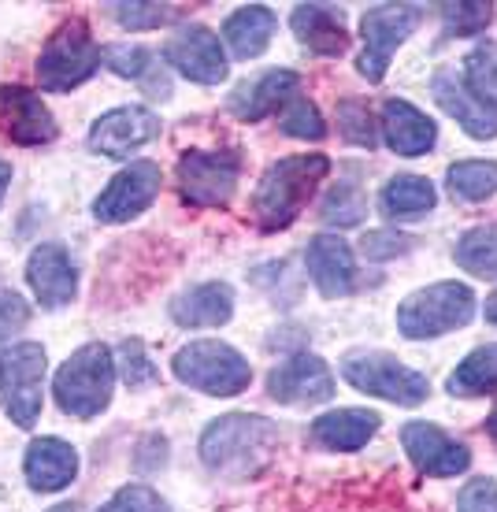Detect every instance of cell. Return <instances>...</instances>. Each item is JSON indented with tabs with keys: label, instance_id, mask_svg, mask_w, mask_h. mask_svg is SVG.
Instances as JSON below:
<instances>
[{
	"label": "cell",
	"instance_id": "39",
	"mask_svg": "<svg viewBox=\"0 0 497 512\" xmlns=\"http://www.w3.org/2000/svg\"><path fill=\"white\" fill-rule=\"evenodd\" d=\"M101 60L108 67H112L115 75H123V78H145V71L153 67V52L141 49V45H108Z\"/></svg>",
	"mask_w": 497,
	"mask_h": 512
},
{
	"label": "cell",
	"instance_id": "22",
	"mask_svg": "<svg viewBox=\"0 0 497 512\" xmlns=\"http://www.w3.org/2000/svg\"><path fill=\"white\" fill-rule=\"evenodd\" d=\"M290 26L301 38V45L319 56H338L349 45V30H345V15L334 4H297L290 15Z\"/></svg>",
	"mask_w": 497,
	"mask_h": 512
},
{
	"label": "cell",
	"instance_id": "23",
	"mask_svg": "<svg viewBox=\"0 0 497 512\" xmlns=\"http://www.w3.org/2000/svg\"><path fill=\"white\" fill-rule=\"evenodd\" d=\"M23 472L34 490H45V494L64 490L78 475V453L75 446H67L64 438H38L26 449Z\"/></svg>",
	"mask_w": 497,
	"mask_h": 512
},
{
	"label": "cell",
	"instance_id": "2",
	"mask_svg": "<svg viewBox=\"0 0 497 512\" xmlns=\"http://www.w3.org/2000/svg\"><path fill=\"white\" fill-rule=\"evenodd\" d=\"M331 175V156L308 153V156H286L264 171V179L253 193V216L264 231H282L290 227L316 186Z\"/></svg>",
	"mask_w": 497,
	"mask_h": 512
},
{
	"label": "cell",
	"instance_id": "35",
	"mask_svg": "<svg viewBox=\"0 0 497 512\" xmlns=\"http://www.w3.org/2000/svg\"><path fill=\"white\" fill-rule=\"evenodd\" d=\"M323 219L327 223H338V227H353L364 219V197L353 182H338L331 193H327V201H323Z\"/></svg>",
	"mask_w": 497,
	"mask_h": 512
},
{
	"label": "cell",
	"instance_id": "36",
	"mask_svg": "<svg viewBox=\"0 0 497 512\" xmlns=\"http://www.w3.org/2000/svg\"><path fill=\"white\" fill-rule=\"evenodd\" d=\"M108 8L119 19V26H127V30H156L179 15L171 4H108Z\"/></svg>",
	"mask_w": 497,
	"mask_h": 512
},
{
	"label": "cell",
	"instance_id": "41",
	"mask_svg": "<svg viewBox=\"0 0 497 512\" xmlns=\"http://www.w3.org/2000/svg\"><path fill=\"white\" fill-rule=\"evenodd\" d=\"M457 512H497V483L494 479H472L460 490Z\"/></svg>",
	"mask_w": 497,
	"mask_h": 512
},
{
	"label": "cell",
	"instance_id": "15",
	"mask_svg": "<svg viewBox=\"0 0 497 512\" xmlns=\"http://www.w3.org/2000/svg\"><path fill=\"white\" fill-rule=\"evenodd\" d=\"M401 446H405L408 461L416 464V472L434 475V479H453V475L468 472V464H472L468 446L453 442L442 427H434V423H427V420L405 423Z\"/></svg>",
	"mask_w": 497,
	"mask_h": 512
},
{
	"label": "cell",
	"instance_id": "30",
	"mask_svg": "<svg viewBox=\"0 0 497 512\" xmlns=\"http://www.w3.org/2000/svg\"><path fill=\"white\" fill-rule=\"evenodd\" d=\"M453 197L464 201H486L497 193V164L494 160H460L446 171Z\"/></svg>",
	"mask_w": 497,
	"mask_h": 512
},
{
	"label": "cell",
	"instance_id": "11",
	"mask_svg": "<svg viewBox=\"0 0 497 512\" xmlns=\"http://www.w3.org/2000/svg\"><path fill=\"white\" fill-rule=\"evenodd\" d=\"M164 60L179 75H186L197 86H219L227 78V52L223 41L201 23L179 26L164 45Z\"/></svg>",
	"mask_w": 497,
	"mask_h": 512
},
{
	"label": "cell",
	"instance_id": "43",
	"mask_svg": "<svg viewBox=\"0 0 497 512\" xmlns=\"http://www.w3.org/2000/svg\"><path fill=\"white\" fill-rule=\"evenodd\" d=\"M8 182H12V164H8V160H0V201H4V190H8Z\"/></svg>",
	"mask_w": 497,
	"mask_h": 512
},
{
	"label": "cell",
	"instance_id": "16",
	"mask_svg": "<svg viewBox=\"0 0 497 512\" xmlns=\"http://www.w3.org/2000/svg\"><path fill=\"white\" fill-rule=\"evenodd\" d=\"M268 394L282 405H323L334 397L331 364L316 353H297L268 375Z\"/></svg>",
	"mask_w": 497,
	"mask_h": 512
},
{
	"label": "cell",
	"instance_id": "21",
	"mask_svg": "<svg viewBox=\"0 0 497 512\" xmlns=\"http://www.w3.org/2000/svg\"><path fill=\"white\" fill-rule=\"evenodd\" d=\"M383 138L386 145L394 149L397 156H423L427 149H434V141H438V127H434V119L427 112H420L416 104L394 101L383 104Z\"/></svg>",
	"mask_w": 497,
	"mask_h": 512
},
{
	"label": "cell",
	"instance_id": "25",
	"mask_svg": "<svg viewBox=\"0 0 497 512\" xmlns=\"http://www.w3.org/2000/svg\"><path fill=\"white\" fill-rule=\"evenodd\" d=\"M379 423L383 420L368 409H338L312 423V438H316V446L334 449V453H357L375 438Z\"/></svg>",
	"mask_w": 497,
	"mask_h": 512
},
{
	"label": "cell",
	"instance_id": "9",
	"mask_svg": "<svg viewBox=\"0 0 497 512\" xmlns=\"http://www.w3.org/2000/svg\"><path fill=\"white\" fill-rule=\"evenodd\" d=\"M423 23L420 4H375L360 19V34H364V56H360V75L368 82H383L390 56H394L405 38Z\"/></svg>",
	"mask_w": 497,
	"mask_h": 512
},
{
	"label": "cell",
	"instance_id": "28",
	"mask_svg": "<svg viewBox=\"0 0 497 512\" xmlns=\"http://www.w3.org/2000/svg\"><path fill=\"white\" fill-rule=\"evenodd\" d=\"M446 390L453 397H483L497 390V342L472 349L457 364V372L449 375Z\"/></svg>",
	"mask_w": 497,
	"mask_h": 512
},
{
	"label": "cell",
	"instance_id": "32",
	"mask_svg": "<svg viewBox=\"0 0 497 512\" xmlns=\"http://www.w3.org/2000/svg\"><path fill=\"white\" fill-rule=\"evenodd\" d=\"M282 130L290 134V138H305V141H319L323 134H327V123H323V116H319V108L308 97H301V93H294L290 101L282 104Z\"/></svg>",
	"mask_w": 497,
	"mask_h": 512
},
{
	"label": "cell",
	"instance_id": "34",
	"mask_svg": "<svg viewBox=\"0 0 497 512\" xmlns=\"http://www.w3.org/2000/svg\"><path fill=\"white\" fill-rule=\"evenodd\" d=\"M338 127H342L345 141L353 145H364V149H375L379 145V134H375V123H371V112L364 101H342L338 104Z\"/></svg>",
	"mask_w": 497,
	"mask_h": 512
},
{
	"label": "cell",
	"instance_id": "6",
	"mask_svg": "<svg viewBox=\"0 0 497 512\" xmlns=\"http://www.w3.org/2000/svg\"><path fill=\"white\" fill-rule=\"evenodd\" d=\"M104 49L90 38V26L82 19H67L38 56V82L49 93H71L101 67Z\"/></svg>",
	"mask_w": 497,
	"mask_h": 512
},
{
	"label": "cell",
	"instance_id": "33",
	"mask_svg": "<svg viewBox=\"0 0 497 512\" xmlns=\"http://www.w3.org/2000/svg\"><path fill=\"white\" fill-rule=\"evenodd\" d=\"M464 78H468V86L475 93H483L494 101L497 97V45L494 41H483V45H475L472 56H468V64H464Z\"/></svg>",
	"mask_w": 497,
	"mask_h": 512
},
{
	"label": "cell",
	"instance_id": "4",
	"mask_svg": "<svg viewBox=\"0 0 497 512\" xmlns=\"http://www.w3.org/2000/svg\"><path fill=\"white\" fill-rule=\"evenodd\" d=\"M475 294L464 282H434L416 294H408L397 308V331L423 342V338H442V334L468 327L475 316Z\"/></svg>",
	"mask_w": 497,
	"mask_h": 512
},
{
	"label": "cell",
	"instance_id": "37",
	"mask_svg": "<svg viewBox=\"0 0 497 512\" xmlns=\"http://www.w3.org/2000/svg\"><path fill=\"white\" fill-rule=\"evenodd\" d=\"M97 512H171L167 501L156 494L153 487H141V483H130V487L115 490L112 498L104 501Z\"/></svg>",
	"mask_w": 497,
	"mask_h": 512
},
{
	"label": "cell",
	"instance_id": "24",
	"mask_svg": "<svg viewBox=\"0 0 497 512\" xmlns=\"http://www.w3.org/2000/svg\"><path fill=\"white\" fill-rule=\"evenodd\" d=\"M234 316V290L227 282H204L193 286L190 294L175 297L171 305V320L186 327V331H201V327H223Z\"/></svg>",
	"mask_w": 497,
	"mask_h": 512
},
{
	"label": "cell",
	"instance_id": "31",
	"mask_svg": "<svg viewBox=\"0 0 497 512\" xmlns=\"http://www.w3.org/2000/svg\"><path fill=\"white\" fill-rule=\"evenodd\" d=\"M490 19H494V4H486V0L442 4V34L446 38H475L490 26Z\"/></svg>",
	"mask_w": 497,
	"mask_h": 512
},
{
	"label": "cell",
	"instance_id": "12",
	"mask_svg": "<svg viewBox=\"0 0 497 512\" xmlns=\"http://www.w3.org/2000/svg\"><path fill=\"white\" fill-rule=\"evenodd\" d=\"M160 182H164L160 164H153V160H134V164L123 167L101 190V197L93 201V216L101 219V223H127V219L141 216L156 201Z\"/></svg>",
	"mask_w": 497,
	"mask_h": 512
},
{
	"label": "cell",
	"instance_id": "5",
	"mask_svg": "<svg viewBox=\"0 0 497 512\" xmlns=\"http://www.w3.org/2000/svg\"><path fill=\"white\" fill-rule=\"evenodd\" d=\"M171 372L179 383H186L190 390H201L208 397H234L253 383L249 360L234 346L216 342V338H201V342L182 346L171 360Z\"/></svg>",
	"mask_w": 497,
	"mask_h": 512
},
{
	"label": "cell",
	"instance_id": "27",
	"mask_svg": "<svg viewBox=\"0 0 497 512\" xmlns=\"http://www.w3.org/2000/svg\"><path fill=\"white\" fill-rule=\"evenodd\" d=\"M379 205H383V212L390 219H420L438 205V190L423 175H394L383 186Z\"/></svg>",
	"mask_w": 497,
	"mask_h": 512
},
{
	"label": "cell",
	"instance_id": "26",
	"mask_svg": "<svg viewBox=\"0 0 497 512\" xmlns=\"http://www.w3.org/2000/svg\"><path fill=\"white\" fill-rule=\"evenodd\" d=\"M275 26H279V19L268 4H245L223 23V41L238 60H256L275 38Z\"/></svg>",
	"mask_w": 497,
	"mask_h": 512
},
{
	"label": "cell",
	"instance_id": "38",
	"mask_svg": "<svg viewBox=\"0 0 497 512\" xmlns=\"http://www.w3.org/2000/svg\"><path fill=\"white\" fill-rule=\"evenodd\" d=\"M119 372H123V383H127L130 390L156 383V364L145 357V346H141L138 338L123 342V349H119Z\"/></svg>",
	"mask_w": 497,
	"mask_h": 512
},
{
	"label": "cell",
	"instance_id": "46",
	"mask_svg": "<svg viewBox=\"0 0 497 512\" xmlns=\"http://www.w3.org/2000/svg\"><path fill=\"white\" fill-rule=\"evenodd\" d=\"M52 512H75V505H56Z\"/></svg>",
	"mask_w": 497,
	"mask_h": 512
},
{
	"label": "cell",
	"instance_id": "8",
	"mask_svg": "<svg viewBox=\"0 0 497 512\" xmlns=\"http://www.w3.org/2000/svg\"><path fill=\"white\" fill-rule=\"evenodd\" d=\"M41 390H45V349L38 342L0 353V405L15 427H34L41 416Z\"/></svg>",
	"mask_w": 497,
	"mask_h": 512
},
{
	"label": "cell",
	"instance_id": "19",
	"mask_svg": "<svg viewBox=\"0 0 497 512\" xmlns=\"http://www.w3.org/2000/svg\"><path fill=\"white\" fill-rule=\"evenodd\" d=\"M305 264L323 297L353 294V286H357V260H353V249L338 234H316L308 242Z\"/></svg>",
	"mask_w": 497,
	"mask_h": 512
},
{
	"label": "cell",
	"instance_id": "7",
	"mask_svg": "<svg viewBox=\"0 0 497 512\" xmlns=\"http://www.w3.org/2000/svg\"><path fill=\"white\" fill-rule=\"evenodd\" d=\"M342 379L349 386H357L360 394L383 397L394 405H423L431 394L427 375H420L416 368L401 364L390 353H349L342 360Z\"/></svg>",
	"mask_w": 497,
	"mask_h": 512
},
{
	"label": "cell",
	"instance_id": "18",
	"mask_svg": "<svg viewBox=\"0 0 497 512\" xmlns=\"http://www.w3.org/2000/svg\"><path fill=\"white\" fill-rule=\"evenodd\" d=\"M26 279H30V290L41 301V308H64L71 305V297L78 290V271L71 264L64 245H38L30 260H26Z\"/></svg>",
	"mask_w": 497,
	"mask_h": 512
},
{
	"label": "cell",
	"instance_id": "44",
	"mask_svg": "<svg viewBox=\"0 0 497 512\" xmlns=\"http://www.w3.org/2000/svg\"><path fill=\"white\" fill-rule=\"evenodd\" d=\"M483 312H486V323H494V327H497V294L486 297V308H483Z\"/></svg>",
	"mask_w": 497,
	"mask_h": 512
},
{
	"label": "cell",
	"instance_id": "10",
	"mask_svg": "<svg viewBox=\"0 0 497 512\" xmlns=\"http://www.w3.org/2000/svg\"><path fill=\"white\" fill-rule=\"evenodd\" d=\"M242 175V156L234 149H190L179 160V190L193 208H227Z\"/></svg>",
	"mask_w": 497,
	"mask_h": 512
},
{
	"label": "cell",
	"instance_id": "17",
	"mask_svg": "<svg viewBox=\"0 0 497 512\" xmlns=\"http://www.w3.org/2000/svg\"><path fill=\"white\" fill-rule=\"evenodd\" d=\"M0 134L15 145H49L56 138V119L34 90L0 86Z\"/></svg>",
	"mask_w": 497,
	"mask_h": 512
},
{
	"label": "cell",
	"instance_id": "29",
	"mask_svg": "<svg viewBox=\"0 0 497 512\" xmlns=\"http://www.w3.org/2000/svg\"><path fill=\"white\" fill-rule=\"evenodd\" d=\"M453 260H457L468 275L497 279V223L472 227L468 234H460L457 249H453Z\"/></svg>",
	"mask_w": 497,
	"mask_h": 512
},
{
	"label": "cell",
	"instance_id": "3",
	"mask_svg": "<svg viewBox=\"0 0 497 512\" xmlns=\"http://www.w3.org/2000/svg\"><path fill=\"white\" fill-rule=\"evenodd\" d=\"M112 386H115V360L112 349L101 342H90L78 353L67 357V364L56 372L52 394L56 405L75 416V420H93L112 405Z\"/></svg>",
	"mask_w": 497,
	"mask_h": 512
},
{
	"label": "cell",
	"instance_id": "45",
	"mask_svg": "<svg viewBox=\"0 0 497 512\" xmlns=\"http://www.w3.org/2000/svg\"><path fill=\"white\" fill-rule=\"evenodd\" d=\"M486 431H490V435L497 438V409L490 412V416H486Z\"/></svg>",
	"mask_w": 497,
	"mask_h": 512
},
{
	"label": "cell",
	"instance_id": "42",
	"mask_svg": "<svg viewBox=\"0 0 497 512\" xmlns=\"http://www.w3.org/2000/svg\"><path fill=\"white\" fill-rule=\"evenodd\" d=\"M412 238L408 234H394V231H371L364 238V256L368 260H390V256H401L412 249Z\"/></svg>",
	"mask_w": 497,
	"mask_h": 512
},
{
	"label": "cell",
	"instance_id": "13",
	"mask_svg": "<svg viewBox=\"0 0 497 512\" xmlns=\"http://www.w3.org/2000/svg\"><path fill=\"white\" fill-rule=\"evenodd\" d=\"M431 93H434V101H438V108L464 127V134H472V138H479V141L497 138V101L475 93L460 71L442 67V71L431 78Z\"/></svg>",
	"mask_w": 497,
	"mask_h": 512
},
{
	"label": "cell",
	"instance_id": "14",
	"mask_svg": "<svg viewBox=\"0 0 497 512\" xmlns=\"http://www.w3.org/2000/svg\"><path fill=\"white\" fill-rule=\"evenodd\" d=\"M153 138H160V116L153 108H112L104 112L90 130V149L112 160H127L130 153H138L141 145H149Z\"/></svg>",
	"mask_w": 497,
	"mask_h": 512
},
{
	"label": "cell",
	"instance_id": "1",
	"mask_svg": "<svg viewBox=\"0 0 497 512\" xmlns=\"http://www.w3.org/2000/svg\"><path fill=\"white\" fill-rule=\"evenodd\" d=\"M275 449H279V427L268 416H249V412H230L223 420H212L201 435L204 468L227 479H249L264 472Z\"/></svg>",
	"mask_w": 497,
	"mask_h": 512
},
{
	"label": "cell",
	"instance_id": "20",
	"mask_svg": "<svg viewBox=\"0 0 497 512\" xmlns=\"http://www.w3.org/2000/svg\"><path fill=\"white\" fill-rule=\"evenodd\" d=\"M297 90H301V75L275 67V71L260 75L256 82H242L238 90L230 93V112L238 119H245V123H260L271 112H279Z\"/></svg>",
	"mask_w": 497,
	"mask_h": 512
},
{
	"label": "cell",
	"instance_id": "40",
	"mask_svg": "<svg viewBox=\"0 0 497 512\" xmlns=\"http://www.w3.org/2000/svg\"><path fill=\"white\" fill-rule=\"evenodd\" d=\"M30 323V305L15 290H0V342L19 334Z\"/></svg>",
	"mask_w": 497,
	"mask_h": 512
}]
</instances>
